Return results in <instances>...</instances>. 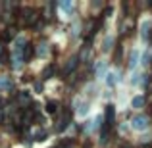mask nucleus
Masks as SVG:
<instances>
[{"mask_svg": "<svg viewBox=\"0 0 152 148\" xmlns=\"http://www.w3.org/2000/svg\"><path fill=\"white\" fill-rule=\"evenodd\" d=\"M142 104H145V98H142L141 94H139V96H135V98H133V108H141Z\"/></svg>", "mask_w": 152, "mask_h": 148, "instance_id": "11", "label": "nucleus"}, {"mask_svg": "<svg viewBox=\"0 0 152 148\" xmlns=\"http://www.w3.org/2000/svg\"><path fill=\"white\" fill-rule=\"evenodd\" d=\"M75 66H77V58H71L69 62H67V66H66V73H69V71L73 69Z\"/></svg>", "mask_w": 152, "mask_h": 148, "instance_id": "12", "label": "nucleus"}, {"mask_svg": "<svg viewBox=\"0 0 152 148\" xmlns=\"http://www.w3.org/2000/svg\"><path fill=\"white\" fill-rule=\"evenodd\" d=\"M102 127V115H96V119L93 121V125L89 127V131H98Z\"/></svg>", "mask_w": 152, "mask_h": 148, "instance_id": "10", "label": "nucleus"}, {"mask_svg": "<svg viewBox=\"0 0 152 148\" xmlns=\"http://www.w3.org/2000/svg\"><path fill=\"white\" fill-rule=\"evenodd\" d=\"M75 106H79L77 108V112H79V115H87V112H89V104L87 102H83V100H75Z\"/></svg>", "mask_w": 152, "mask_h": 148, "instance_id": "6", "label": "nucleus"}, {"mask_svg": "<svg viewBox=\"0 0 152 148\" xmlns=\"http://www.w3.org/2000/svg\"><path fill=\"white\" fill-rule=\"evenodd\" d=\"M94 71H96L98 77H102V75L106 73V62H104V60H98L96 66H94Z\"/></svg>", "mask_w": 152, "mask_h": 148, "instance_id": "7", "label": "nucleus"}, {"mask_svg": "<svg viewBox=\"0 0 152 148\" xmlns=\"http://www.w3.org/2000/svg\"><path fill=\"white\" fill-rule=\"evenodd\" d=\"M139 63V50H133V54H131V60H129V67L131 69H135Z\"/></svg>", "mask_w": 152, "mask_h": 148, "instance_id": "9", "label": "nucleus"}, {"mask_svg": "<svg viewBox=\"0 0 152 148\" xmlns=\"http://www.w3.org/2000/svg\"><path fill=\"white\" fill-rule=\"evenodd\" d=\"M73 8H75V4L69 2V0H64V2L58 4V10H60V14H62V17H69Z\"/></svg>", "mask_w": 152, "mask_h": 148, "instance_id": "3", "label": "nucleus"}, {"mask_svg": "<svg viewBox=\"0 0 152 148\" xmlns=\"http://www.w3.org/2000/svg\"><path fill=\"white\" fill-rule=\"evenodd\" d=\"M131 127H133L135 131L148 129V117H146V115H135V117L131 119Z\"/></svg>", "mask_w": 152, "mask_h": 148, "instance_id": "2", "label": "nucleus"}, {"mask_svg": "<svg viewBox=\"0 0 152 148\" xmlns=\"http://www.w3.org/2000/svg\"><path fill=\"white\" fill-rule=\"evenodd\" d=\"M46 48H48L46 44H41V50H39V54H41V56H45V54H46Z\"/></svg>", "mask_w": 152, "mask_h": 148, "instance_id": "14", "label": "nucleus"}, {"mask_svg": "<svg viewBox=\"0 0 152 148\" xmlns=\"http://www.w3.org/2000/svg\"><path fill=\"white\" fill-rule=\"evenodd\" d=\"M25 50H27V41L23 37H18L15 46H14V52H12V66H14V69H19V67L23 66Z\"/></svg>", "mask_w": 152, "mask_h": 148, "instance_id": "1", "label": "nucleus"}, {"mask_svg": "<svg viewBox=\"0 0 152 148\" xmlns=\"http://www.w3.org/2000/svg\"><path fill=\"white\" fill-rule=\"evenodd\" d=\"M0 89H2V90H10V89H12L10 77H6V75H0Z\"/></svg>", "mask_w": 152, "mask_h": 148, "instance_id": "8", "label": "nucleus"}, {"mask_svg": "<svg viewBox=\"0 0 152 148\" xmlns=\"http://www.w3.org/2000/svg\"><path fill=\"white\" fill-rule=\"evenodd\" d=\"M119 83V71L118 69H112L106 73V85L108 87H115Z\"/></svg>", "mask_w": 152, "mask_h": 148, "instance_id": "4", "label": "nucleus"}, {"mask_svg": "<svg viewBox=\"0 0 152 148\" xmlns=\"http://www.w3.org/2000/svg\"><path fill=\"white\" fill-rule=\"evenodd\" d=\"M114 121H115V106H108V110H106V125H114Z\"/></svg>", "mask_w": 152, "mask_h": 148, "instance_id": "5", "label": "nucleus"}, {"mask_svg": "<svg viewBox=\"0 0 152 148\" xmlns=\"http://www.w3.org/2000/svg\"><path fill=\"white\" fill-rule=\"evenodd\" d=\"M46 112L54 114V112H56V102H48V104H46Z\"/></svg>", "mask_w": 152, "mask_h": 148, "instance_id": "13", "label": "nucleus"}]
</instances>
